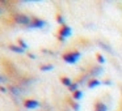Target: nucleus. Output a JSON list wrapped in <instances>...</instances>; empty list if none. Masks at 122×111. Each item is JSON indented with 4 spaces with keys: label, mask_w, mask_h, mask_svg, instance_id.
Instances as JSON below:
<instances>
[{
    "label": "nucleus",
    "mask_w": 122,
    "mask_h": 111,
    "mask_svg": "<svg viewBox=\"0 0 122 111\" xmlns=\"http://www.w3.org/2000/svg\"><path fill=\"white\" fill-rule=\"evenodd\" d=\"M24 106L28 108V110H34V108H37L38 106H40V103H38V101H36V99H25Z\"/></svg>",
    "instance_id": "4"
},
{
    "label": "nucleus",
    "mask_w": 122,
    "mask_h": 111,
    "mask_svg": "<svg viewBox=\"0 0 122 111\" xmlns=\"http://www.w3.org/2000/svg\"><path fill=\"white\" fill-rule=\"evenodd\" d=\"M81 97H83V93L80 92V90H76L75 93H72V98H74L75 101H79Z\"/></svg>",
    "instance_id": "11"
},
{
    "label": "nucleus",
    "mask_w": 122,
    "mask_h": 111,
    "mask_svg": "<svg viewBox=\"0 0 122 111\" xmlns=\"http://www.w3.org/2000/svg\"><path fill=\"white\" fill-rule=\"evenodd\" d=\"M96 58H97V60L100 61V63H104V61H105V59H104V56L101 55V54H97V55H96Z\"/></svg>",
    "instance_id": "16"
},
{
    "label": "nucleus",
    "mask_w": 122,
    "mask_h": 111,
    "mask_svg": "<svg viewBox=\"0 0 122 111\" xmlns=\"http://www.w3.org/2000/svg\"><path fill=\"white\" fill-rule=\"evenodd\" d=\"M56 21H58L59 24L64 25V24H63V17H62V16H59V14H58V16H56Z\"/></svg>",
    "instance_id": "17"
},
{
    "label": "nucleus",
    "mask_w": 122,
    "mask_h": 111,
    "mask_svg": "<svg viewBox=\"0 0 122 111\" xmlns=\"http://www.w3.org/2000/svg\"><path fill=\"white\" fill-rule=\"evenodd\" d=\"M121 94H122V85H121Z\"/></svg>",
    "instance_id": "20"
},
{
    "label": "nucleus",
    "mask_w": 122,
    "mask_h": 111,
    "mask_svg": "<svg viewBox=\"0 0 122 111\" xmlns=\"http://www.w3.org/2000/svg\"><path fill=\"white\" fill-rule=\"evenodd\" d=\"M17 43H19V45H20V47H21V48H24V50L28 47V46H26V43H25L24 41H21V39H19V41H17Z\"/></svg>",
    "instance_id": "14"
},
{
    "label": "nucleus",
    "mask_w": 122,
    "mask_h": 111,
    "mask_svg": "<svg viewBox=\"0 0 122 111\" xmlns=\"http://www.w3.org/2000/svg\"><path fill=\"white\" fill-rule=\"evenodd\" d=\"M77 88H79V82H72L71 86L68 88V90H70V92H72V93H75L76 90H79Z\"/></svg>",
    "instance_id": "12"
},
{
    "label": "nucleus",
    "mask_w": 122,
    "mask_h": 111,
    "mask_svg": "<svg viewBox=\"0 0 122 111\" xmlns=\"http://www.w3.org/2000/svg\"><path fill=\"white\" fill-rule=\"evenodd\" d=\"M51 68H53V65H50V64L49 65H42L41 67V71H50Z\"/></svg>",
    "instance_id": "15"
},
{
    "label": "nucleus",
    "mask_w": 122,
    "mask_h": 111,
    "mask_svg": "<svg viewBox=\"0 0 122 111\" xmlns=\"http://www.w3.org/2000/svg\"><path fill=\"white\" fill-rule=\"evenodd\" d=\"M8 47H9V50L15 51V52H17V54H22V52H24V48H21L19 45H9Z\"/></svg>",
    "instance_id": "8"
},
{
    "label": "nucleus",
    "mask_w": 122,
    "mask_h": 111,
    "mask_svg": "<svg viewBox=\"0 0 122 111\" xmlns=\"http://www.w3.org/2000/svg\"><path fill=\"white\" fill-rule=\"evenodd\" d=\"M98 85H101V81H100V80H97V79H91L89 81H88V86H89L91 89L98 86Z\"/></svg>",
    "instance_id": "7"
},
{
    "label": "nucleus",
    "mask_w": 122,
    "mask_h": 111,
    "mask_svg": "<svg viewBox=\"0 0 122 111\" xmlns=\"http://www.w3.org/2000/svg\"><path fill=\"white\" fill-rule=\"evenodd\" d=\"M101 72H102V68H100V67H95V68L92 69V71H91V76L92 77H96V76H98V74L101 73Z\"/></svg>",
    "instance_id": "10"
},
{
    "label": "nucleus",
    "mask_w": 122,
    "mask_h": 111,
    "mask_svg": "<svg viewBox=\"0 0 122 111\" xmlns=\"http://www.w3.org/2000/svg\"><path fill=\"white\" fill-rule=\"evenodd\" d=\"M13 20L16 24L25 25V26H30V22H32V18L28 14H24V13H16L13 16Z\"/></svg>",
    "instance_id": "1"
},
{
    "label": "nucleus",
    "mask_w": 122,
    "mask_h": 111,
    "mask_svg": "<svg viewBox=\"0 0 122 111\" xmlns=\"http://www.w3.org/2000/svg\"><path fill=\"white\" fill-rule=\"evenodd\" d=\"M46 25V22L41 18H37V17H33L32 22H30V28H43Z\"/></svg>",
    "instance_id": "5"
},
{
    "label": "nucleus",
    "mask_w": 122,
    "mask_h": 111,
    "mask_svg": "<svg viewBox=\"0 0 122 111\" xmlns=\"http://www.w3.org/2000/svg\"><path fill=\"white\" fill-rule=\"evenodd\" d=\"M95 111H108V107L102 101H97L95 103Z\"/></svg>",
    "instance_id": "6"
},
{
    "label": "nucleus",
    "mask_w": 122,
    "mask_h": 111,
    "mask_svg": "<svg viewBox=\"0 0 122 111\" xmlns=\"http://www.w3.org/2000/svg\"><path fill=\"white\" fill-rule=\"evenodd\" d=\"M3 12H4V8H3L1 5H0V16H1V13H3Z\"/></svg>",
    "instance_id": "19"
},
{
    "label": "nucleus",
    "mask_w": 122,
    "mask_h": 111,
    "mask_svg": "<svg viewBox=\"0 0 122 111\" xmlns=\"http://www.w3.org/2000/svg\"><path fill=\"white\" fill-rule=\"evenodd\" d=\"M62 58H63V60L67 61V63L74 64V63H76L77 59L80 58V52H79V51H68V52L63 54Z\"/></svg>",
    "instance_id": "2"
},
{
    "label": "nucleus",
    "mask_w": 122,
    "mask_h": 111,
    "mask_svg": "<svg viewBox=\"0 0 122 111\" xmlns=\"http://www.w3.org/2000/svg\"><path fill=\"white\" fill-rule=\"evenodd\" d=\"M61 81H62V84H63L64 86H67V88H70V86H71V84H72V80L70 79V77H67V76L61 77Z\"/></svg>",
    "instance_id": "9"
},
{
    "label": "nucleus",
    "mask_w": 122,
    "mask_h": 111,
    "mask_svg": "<svg viewBox=\"0 0 122 111\" xmlns=\"http://www.w3.org/2000/svg\"><path fill=\"white\" fill-rule=\"evenodd\" d=\"M7 81V79H4L3 76H0V84H3V82H5Z\"/></svg>",
    "instance_id": "18"
},
{
    "label": "nucleus",
    "mask_w": 122,
    "mask_h": 111,
    "mask_svg": "<svg viewBox=\"0 0 122 111\" xmlns=\"http://www.w3.org/2000/svg\"><path fill=\"white\" fill-rule=\"evenodd\" d=\"M70 34H71V28L67 26V25H62L61 29H59V33H58V38L61 41H64L66 37H68Z\"/></svg>",
    "instance_id": "3"
},
{
    "label": "nucleus",
    "mask_w": 122,
    "mask_h": 111,
    "mask_svg": "<svg viewBox=\"0 0 122 111\" xmlns=\"http://www.w3.org/2000/svg\"><path fill=\"white\" fill-rule=\"evenodd\" d=\"M70 105H71V107L74 108V110H79V108H80V106L77 105L76 102H72V101H70Z\"/></svg>",
    "instance_id": "13"
}]
</instances>
